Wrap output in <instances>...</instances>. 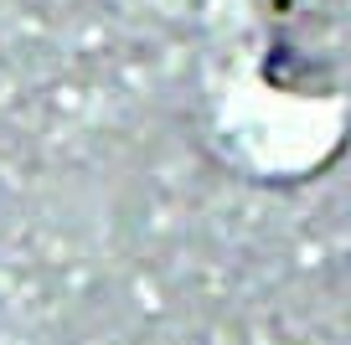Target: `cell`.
<instances>
[]
</instances>
